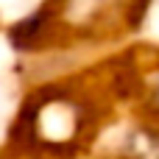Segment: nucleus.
Instances as JSON below:
<instances>
[{"label":"nucleus","mask_w":159,"mask_h":159,"mask_svg":"<svg viewBox=\"0 0 159 159\" xmlns=\"http://www.w3.org/2000/svg\"><path fill=\"white\" fill-rule=\"evenodd\" d=\"M151 0H45L34 14L14 25V45L20 50H36L48 42L56 25L75 31L78 36H95L115 22H137Z\"/></svg>","instance_id":"obj_1"},{"label":"nucleus","mask_w":159,"mask_h":159,"mask_svg":"<svg viewBox=\"0 0 159 159\" xmlns=\"http://www.w3.org/2000/svg\"><path fill=\"white\" fill-rule=\"evenodd\" d=\"M0 159H8V157H6V154H0Z\"/></svg>","instance_id":"obj_2"},{"label":"nucleus","mask_w":159,"mask_h":159,"mask_svg":"<svg viewBox=\"0 0 159 159\" xmlns=\"http://www.w3.org/2000/svg\"><path fill=\"white\" fill-rule=\"evenodd\" d=\"M70 159H75V157H70Z\"/></svg>","instance_id":"obj_3"}]
</instances>
